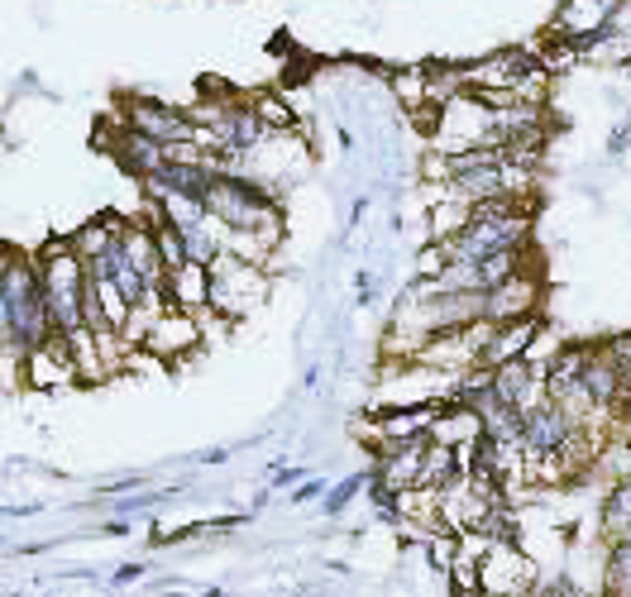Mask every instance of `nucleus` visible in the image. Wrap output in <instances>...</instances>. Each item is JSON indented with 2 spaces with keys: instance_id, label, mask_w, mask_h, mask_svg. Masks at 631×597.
<instances>
[{
  "instance_id": "nucleus-1",
  "label": "nucleus",
  "mask_w": 631,
  "mask_h": 597,
  "mask_svg": "<svg viewBox=\"0 0 631 597\" xmlns=\"http://www.w3.org/2000/svg\"><path fill=\"white\" fill-rule=\"evenodd\" d=\"M0 330H6V354L14 369L29 354H39L49 340H57L39 258L24 249H10L6 264H0Z\"/></svg>"
},
{
  "instance_id": "nucleus-2",
  "label": "nucleus",
  "mask_w": 631,
  "mask_h": 597,
  "mask_svg": "<svg viewBox=\"0 0 631 597\" xmlns=\"http://www.w3.org/2000/svg\"><path fill=\"white\" fill-rule=\"evenodd\" d=\"M211 278H215V292H211V316L221 320V326H244L249 316H258L268 306V268L264 264H249V258L239 254H221L211 264Z\"/></svg>"
},
{
  "instance_id": "nucleus-3",
  "label": "nucleus",
  "mask_w": 631,
  "mask_h": 597,
  "mask_svg": "<svg viewBox=\"0 0 631 597\" xmlns=\"http://www.w3.org/2000/svg\"><path fill=\"white\" fill-rule=\"evenodd\" d=\"M115 120L149 135L153 143L163 149H182V143H201V125L192 106H172V100H158V96H143V92H125L115 96Z\"/></svg>"
},
{
  "instance_id": "nucleus-4",
  "label": "nucleus",
  "mask_w": 631,
  "mask_h": 597,
  "mask_svg": "<svg viewBox=\"0 0 631 597\" xmlns=\"http://www.w3.org/2000/svg\"><path fill=\"white\" fill-rule=\"evenodd\" d=\"M96 149L110 153L115 168H120L125 178H135V182H143L153 168L168 163V149H163V143H153L149 135H139V129H129V125H120V120H115V125L100 120V125H96Z\"/></svg>"
},
{
  "instance_id": "nucleus-5",
  "label": "nucleus",
  "mask_w": 631,
  "mask_h": 597,
  "mask_svg": "<svg viewBox=\"0 0 631 597\" xmlns=\"http://www.w3.org/2000/svg\"><path fill=\"white\" fill-rule=\"evenodd\" d=\"M545 316H526V320H507V326H488V340L479 349V363L473 373H498L516 359H531V349L545 340Z\"/></svg>"
},
{
  "instance_id": "nucleus-6",
  "label": "nucleus",
  "mask_w": 631,
  "mask_h": 597,
  "mask_svg": "<svg viewBox=\"0 0 631 597\" xmlns=\"http://www.w3.org/2000/svg\"><path fill=\"white\" fill-rule=\"evenodd\" d=\"M206 316H186V311H168L153 320V330H149V340H143L139 349H149V354L163 363V369H172V363H182V359H192L201 340H206V326H201Z\"/></svg>"
},
{
  "instance_id": "nucleus-7",
  "label": "nucleus",
  "mask_w": 631,
  "mask_h": 597,
  "mask_svg": "<svg viewBox=\"0 0 631 597\" xmlns=\"http://www.w3.org/2000/svg\"><path fill=\"white\" fill-rule=\"evenodd\" d=\"M479 584L493 597H531L536 569L522 559V545H488L479 559Z\"/></svg>"
},
{
  "instance_id": "nucleus-8",
  "label": "nucleus",
  "mask_w": 631,
  "mask_h": 597,
  "mask_svg": "<svg viewBox=\"0 0 631 597\" xmlns=\"http://www.w3.org/2000/svg\"><path fill=\"white\" fill-rule=\"evenodd\" d=\"M631 0H559L555 14H550V43H574L593 29L622 20V10Z\"/></svg>"
},
{
  "instance_id": "nucleus-9",
  "label": "nucleus",
  "mask_w": 631,
  "mask_h": 597,
  "mask_svg": "<svg viewBox=\"0 0 631 597\" xmlns=\"http://www.w3.org/2000/svg\"><path fill=\"white\" fill-rule=\"evenodd\" d=\"M541 278L536 268L522 273V278L493 287V292H483V320L488 326H507V320H526V316H541Z\"/></svg>"
},
{
  "instance_id": "nucleus-10",
  "label": "nucleus",
  "mask_w": 631,
  "mask_h": 597,
  "mask_svg": "<svg viewBox=\"0 0 631 597\" xmlns=\"http://www.w3.org/2000/svg\"><path fill=\"white\" fill-rule=\"evenodd\" d=\"M20 383L34 387V392L72 387V383H77V354H72V344L67 340H49L39 354H29L20 363Z\"/></svg>"
},
{
  "instance_id": "nucleus-11",
  "label": "nucleus",
  "mask_w": 631,
  "mask_h": 597,
  "mask_svg": "<svg viewBox=\"0 0 631 597\" xmlns=\"http://www.w3.org/2000/svg\"><path fill=\"white\" fill-rule=\"evenodd\" d=\"M211 292L215 278L206 264H182L178 273H168V306L186 316H211Z\"/></svg>"
},
{
  "instance_id": "nucleus-12",
  "label": "nucleus",
  "mask_w": 631,
  "mask_h": 597,
  "mask_svg": "<svg viewBox=\"0 0 631 597\" xmlns=\"http://www.w3.org/2000/svg\"><path fill=\"white\" fill-rule=\"evenodd\" d=\"M493 392H498V397H507V402H516V406H536L545 397V363H536V359L507 363V369L493 373Z\"/></svg>"
},
{
  "instance_id": "nucleus-13",
  "label": "nucleus",
  "mask_w": 631,
  "mask_h": 597,
  "mask_svg": "<svg viewBox=\"0 0 631 597\" xmlns=\"http://www.w3.org/2000/svg\"><path fill=\"white\" fill-rule=\"evenodd\" d=\"M598 521H602V535H608V541H617V535H631V473H612Z\"/></svg>"
},
{
  "instance_id": "nucleus-14",
  "label": "nucleus",
  "mask_w": 631,
  "mask_h": 597,
  "mask_svg": "<svg viewBox=\"0 0 631 597\" xmlns=\"http://www.w3.org/2000/svg\"><path fill=\"white\" fill-rule=\"evenodd\" d=\"M602 597H631V535H617L602 550Z\"/></svg>"
},
{
  "instance_id": "nucleus-15",
  "label": "nucleus",
  "mask_w": 631,
  "mask_h": 597,
  "mask_svg": "<svg viewBox=\"0 0 631 597\" xmlns=\"http://www.w3.org/2000/svg\"><path fill=\"white\" fill-rule=\"evenodd\" d=\"M473 535H483L488 545H522V516H516V507L512 498H502L488 507V516L479 521V531Z\"/></svg>"
},
{
  "instance_id": "nucleus-16",
  "label": "nucleus",
  "mask_w": 631,
  "mask_h": 597,
  "mask_svg": "<svg viewBox=\"0 0 631 597\" xmlns=\"http://www.w3.org/2000/svg\"><path fill=\"white\" fill-rule=\"evenodd\" d=\"M182 244H186V264H215V258L225 254V235H221V225L206 221V225H192V230H182Z\"/></svg>"
},
{
  "instance_id": "nucleus-17",
  "label": "nucleus",
  "mask_w": 631,
  "mask_h": 597,
  "mask_svg": "<svg viewBox=\"0 0 631 597\" xmlns=\"http://www.w3.org/2000/svg\"><path fill=\"white\" fill-rule=\"evenodd\" d=\"M254 110H258V120H264L272 135H297V110L287 106L282 96H268V92H254Z\"/></svg>"
},
{
  "instance_id": "nucleus-18",
  "label": "nucleus",
  "mask_w": 631,
  "mask_h": 597,
  "mask_svg": "<svg viewBox=\"0 0 631 597\" xmlns=\"http://www.w3.org/2000/svg\"><path fill=\"white\" fill-rule=\"evenodd\" d=\"M368 478H373V469H364V473H350L344 483H330V492H325V502H321V512L325 516H340L344 507H350L359 492H368Z\"/></svg>"
},
{
  "instance_id": "nucleus-19",
  "label": "nucleus",
  "mask_w": 631,
  "mask_h": 597,
  "mask_svg": "<svg viewBox=\"0 0 631 597\" xmlns=\"http://www.w3.org/2000/svg\"><path fill=\"white\" fill-rule=\"evenodd\" d=\"M531 597H593V593H588L579 578H569V574H550V578H536Z\"/></svg>"
},
{
  "instance_id": "nucleus-20",
  "label": "nucleus",
  "mask_w": 631,
  "mask_h": 597,
  "mask_svg": "<svg viewBox=\"0 0 631 597\" xmlns=\"http://www.w3.org/2000/svg\"><path fill=\"white\" fill-rule=\"evenodd\" d=\"M325 492H330V478H307V483H297L292 488V502H325Z\"/></svg>"
},
{
  "instance_id": "nucleus-21",
  "label": "nucleus",
  "mask_w": 631,
  "mask_h": 597,
  "mask_svg": "<svg viewBox=\"0 0 631 597\" xmlns=\"http://www.w3.org/2000/svg\"><path fill=\"white\" fill-rule=\"evenodd\" d=\"M149 574V559H139V564H120V569L110 574V588H125V584H139V578Z\"/></svg>"
},
{
  "instance_id": "nucleus-22",
  "label": "nucleus",
  "mask_w": 631,
  "mask_h": 597,
  "mask_svg": "<svg viewBox=\"0 0 631 597\" xmlns=\"http://www.w3.org/2000/svg\"><path fill=\"white\" fill-rule=\"evenodd\" d=\"M627 143H631V115H627V120L612 129V139H608V153H627Z\"/></svg>"
},
{
  "instance_id": "nucleus-23",
  "label": "nucleus",
  "mask_w": 631,
  "mask_h": 597,
  "mask_svg": "<svg viewBox=\"0 0 631 597\" xmlns=\"http://www.w3.org/2000/svg\"><path fill=\"white\" fill-rule=\"evenodd\" d=\"M307 469H297V463H287V469H272V483L268 488H287V483H301Z\"/></svg>"
},
{
  "instance_id": "nucleus-24",
  "label": "nucleus",
  "mask_w": 631,
  "mask_h": 597,
  "mask_svg": "<svg viewBox=\"0 0 631 597\" xmlns=\"http://www.w3.org/2000/svg\"><path fill=\"white\" fill-rule=\"evenodd\" d=\"M373 297H378V292H373V273L364 268V273H359V306H373Z\"/></svg>"
},
{
  "instance_id": "nucleus-25",
  "label": "nucleus",
  "mask_w": 631,
  "mask_h": 597,
  "mask_svg": "<svg viewBox=\"0 0 631 597\" xmlns=\"http://www.w3.org/2000/svg\"><path fill=\"white\" fill-rule=\"evenodd\" d=\"M100 535H129V521H120V516H110V521H100L96 526Z\"/></svg>"
},
{
  "instance_id": "nucleus-26",
  "label": "nucleus",
  "mask_w": 631,
  "mask_h": 597,
  "mask_svg": "<svg viewBox=\"0 0 631 597\" xmlns=\"http://www.w3.org/2000/svg\"><path fill=\"white\" fill-rule=\"evenodd\" d=\"M229 459V449H206V455H201V463H225Z\"/></svg>"
},
{
  "instance_id": "nucleus-27",
  "label": "nucleus",
  "mask_w": 631,
  "mask_h": 597,
  "mask_svg": "<svg viewBox=\"0 0 631 597\" xmlns=\"http://www.w3.org/2000/svg\"><path fill=\"white\" fill-rule=\"evenodd\" d=\"M201 597H229L225 588H206V593H201Z\"/></svg>"
},
{
  "instance_id": "nucleus-28",
  "label": "nucleus",
  "mask_w": 631,
  "mask_h": 597,
  "mask_svg": "<svg viewBox=\"0 0 631 597\" xmlns=\"http://www.w3.org/2000/svg\"><path fill=\"white\" fill-rule=\"evenodd\" d=\"M14 597H29V593H14Z\"/></svg>"
}]
</instances>
